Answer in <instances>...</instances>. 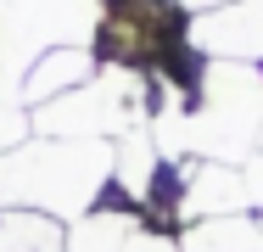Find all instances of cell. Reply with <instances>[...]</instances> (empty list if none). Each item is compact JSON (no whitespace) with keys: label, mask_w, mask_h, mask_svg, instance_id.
<instances>
[{"label":"cell","mask_w":263,"mask_h":252,"mask_svg":"<svg viewBox=\"0 0 263 252\" xmlns=\"http://www.w3.org/2000/svg\"><path fill=\"white\" fill-rule=\"evenodd\" d=\"M118 151L106 140H62V135H28L0 151V207L45 213L67 224L73 213H90L112 191Z\"/></svg>","instance_id":"6da1fadb"},{"label":"cell","mask_w":263,"mask_h":252,"mask_svg":"<svg viewBox=\"0 0 263 252\" xmlns=\"http://www.w3.org/2000/svg\"><path fill=\"white\" fill-rule=\"evenodd\" d=\"M179 252H263V207L230 213V219H202L179 230Z\"/></svg>","instance_id":"7a4b0ae2"},{"label":"cell","mask_w":263,"mask_h":252,"mask_svg":"<svg viewBox=\"0 0 263 252\" xmlns=\"http://www.w3.org/2000/svg\"><path fill=\"white\" fill-rule=\"evenodd\" d=\"M0 252H67V224L45 213L0 207Z\"/></svg>","instance_id":"3957f363"}]
</instances>
